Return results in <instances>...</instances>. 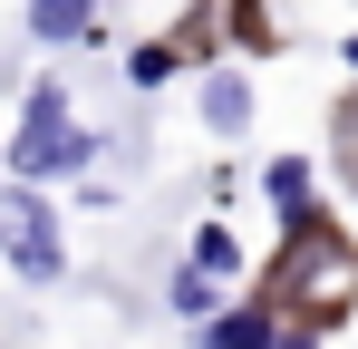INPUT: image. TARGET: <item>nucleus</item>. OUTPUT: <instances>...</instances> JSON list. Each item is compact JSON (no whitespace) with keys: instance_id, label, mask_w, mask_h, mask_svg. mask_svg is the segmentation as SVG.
<instances>
[{"instance_id":"2","label":"nucleus","mask_w":358,"mask_h":349,"mask_svg":"<svg viewBox=\"0 0 358 349\" xmlns=\"http://www.w3.org/2000/svg\"><path fill=\"white\" fill-rule=\"evenodd\" d=\"M0 252H10V272H20V282H59V272H68L59 214H49L29 184H10V194H0Z\"/></svg>"},{"instance_id":"6","label":"nucleus","mask_w":358,"mask_h":349,"mask_svg":"<svg viewBox=\"0 0 358 349\" xmlns=\"http://www.w3.org/2000/svg\"><path fill=\"white\" fill-rule=\"evenodd\" d=\"M262 184H271V204H281V224H300V214H310V165H300V156H281V165L262 174Z\"/></svg>"},{"instance_id":"5","label":"nucleus","mask_w":358,"mask_h":349,"mask_svg":"<svg viewBox=\"0 0 358 349\" xmlns=\"http://www.w3.org/2000/svg\"><path fill=\"white\" fill-rule=\"evenodd\" d=\"M203 116H213V126H223V136H233L242 116H252V88H242L233 68H223V78H203Z\"/></svg>"},{"instance_id":"4","label":"nucleus","mask_w":358,"mask_h":349,"mask_svg":"<svg viewBox=\"0 0 358 349\" xmlns=\"http://www.w3.org/2000/svg\"><path fill=\"white\" fill-rule=\"evenodd\" d=\"M87 10H97V0H29V29L59 49V39H78V29H87Z\"/></svg>"},{"instance_id":"3","label":"nucleus","mask_w":358,"mask_h":349,"mask_svg":"<svg viewBox=\"0 0 358 349\" xmlns=\"http://www.w3.org/2000/svg\"><path fill=\"white\" fill-rule=\"evenodd\" d=\"M203 349H281V340L262 310H223V320H203Z\"/></svg>"},{"instance_id":"7","label":"nucleus","mask_w":358,"mask_h":349,"mask_svg":"<svg viewBox=\"0 0 358 349\" xmlns=\"http://www.w3.org/2000/svg\"><path fill=\"white\" fill-rule=\"evenodd\" d=\"M194 262H203L213 282H233V272H242V242H233L223 224H203V233H194Z\"/></svg>"},{"instance_id":"10","label":"nucleus","mask_w":358,"mask_h":349,"mask_svg":"<svg viewBox=\"0 0 358 349\" xmlns=\"http://www.w3.org/2000/svg\"><path fill=\"white\" fill-rule=\"evenodd\" d=\"M349 68H358V39H349Z\"/></svg>"},{"instance_id":"9","label":"nucleus","mask_w":358,"mask_h":349,"mask_svg":"<svg viewBox=\"0 0 358 349\" xmlns=\"http://www.w3.org/2000/svg\"><path fill=\"white\" fill-rule=\"evenodd\" d=\"M281 349H320V340H281Z\"/></svg>"},{"instance_id":"8","label":"nucleus","mask_w":358,"mask_h":349,"mask_svg":"<svg viewBox=\"0 0 358 349\" xmlns=\"http://www.w3.org/2000/svg\"><path fill=\"white\" fill-rule=\"evenodd\" d=\"M175 310H184V320H213V272H203V262H184V282H175Z\"/></svg>"},{"instance_id":"1","label":"nucleus","mask_w":358,"mask_h":349,"mask_svg":"<svg viewBox=\"0 0 358 349\" xmlns=\"http://www.w3.org/2000/svg\"><path fill=\"white\" fill-rule=\"evenodd\" d=\"M97 156V136H78V116H68L59 88H39L29 97V126H20V146H10V165H20V184H49V174H78Z\"/></svg>"}]
</instances>
